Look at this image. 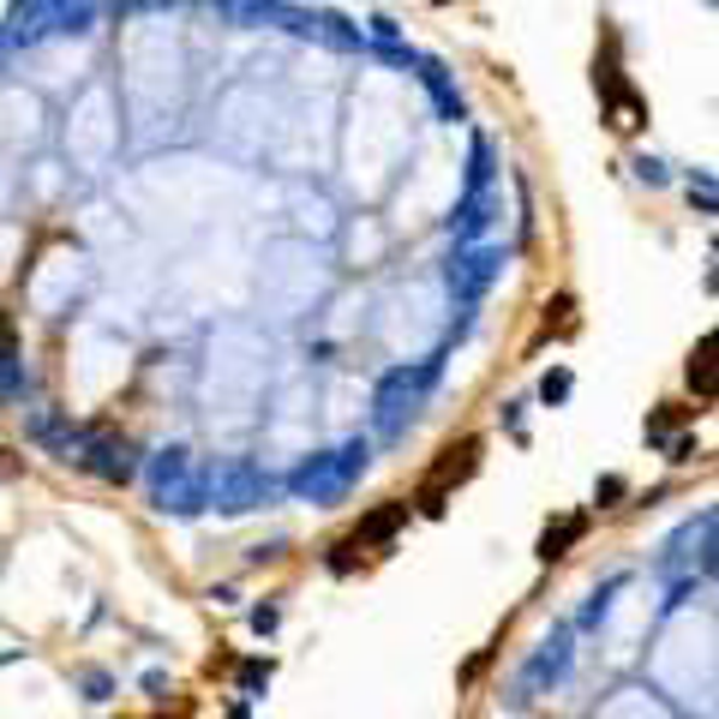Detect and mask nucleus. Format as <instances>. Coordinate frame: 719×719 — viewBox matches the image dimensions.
Segmentation results:
<instances>
[{"instance_id": "obj_2", "label": "nucleus", "mask_w": 719, "mask_h": 719, "mask_svg": "<svg viewBox=\"0 0 719 719\" xmlns=\"http://www.w3.org/2000/svg\"><path fill=\"white\" fill-rule=\"evenodd\" d=\"M690 378L702 383V395H714V336H707V342L695 348V360H690Z\"/></svg>"}, {"instance_id": "obj_1", "label": "nucleus", "mask_w": 719, "mask_h": 719, "mask_svg": "<svg viewBox=\"0 0 719 719\" xmlns=\"http://www.w3.org/2000/svg\"><path fill=\"white\" fill-rule=\"evenodd\" d=\"M474 462H479V438L450 443V450H443V462L431 467L426 491H419V510H443V491H450L455 479H467V474H474Z\"/></svg>"}, {"instance_id": "obj_3", "label": "nucleus", "mask_w": 719, "mask_h": 719, "mask_svg": "<svg viewBox=\"0 0 719 719\" xmlns=\"http://www.w3.org/2000/svg\"><path fill=\"white\" fill-rule=\"evenodd\" d=\"M438 7H450V0H438Z\"/></svg>"}]
</instances>
